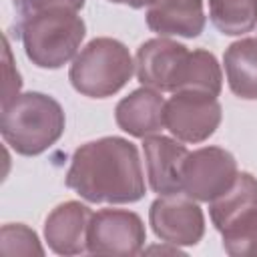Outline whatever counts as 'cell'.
<instances>
[{"label":"cell","instance_id":"obj_1","mask_svg":"<svg viewBox=\"0 0 257 257\" xmlns=\"http://www.w3.org/2000/svg\"><path fill=\"white\" fill-rule=\"evenodd\" d=\"M66 187L90 203H135L145 197L137 147L120 137H102L78 147L66 173Z\"/></svg>","mask_w":257,"mask_h":257},{"label":"cell","instance_id":"obj_2","mask_svg":"<svg viewBox=\"0 0 257 257\" xmlns=\"http://www.w3.org/2000/svg\"><path fill=\"white\" fill-rule=\"evenodd\" d=\"M0 131L16 153L40 155L62 137L64 110L48 94L24 92L2 104Z\"/></svg>","mask_w":257,"mask_h":257},{"label":"cell","instance_id":"obj_3","mask_svg":"<svg viewBox=\"0 0 257 257\" xmlns=\"http://www.w3.org/2000/svg\"><path fill=\"white\" fill-rule=\"evenodd\" d=\"M86 26L76 12L42 10L20 20V36L26 56L40 68H60L74 58Z\"/></svg>","mask_w":257,"mask_h":257},{"label":"cell","instance_id":"obj_4","mask_svg":"<svg viewBox=\"0 0 257 257\" xmlns=\"http://www.w3.org/2000/svg\"><path fill=\"white\" fill-rule=\"evenodd\" d=\"M211 221L233 257H257V179L237 173L235 183L209 207Z\"/></svg>","mask_w":257,"mask_h":257},{"label":"cell","instance_id":"obj_5","mask_svg":"<svg viewBox=\"0 0 257 257\" xmlns=\"http://www.w3.org/2000/svg\"><path fill=\"white\" fill-rule=\"evenodd\" d=\"M135 64L128 48L114 38H94L76 56L68 78L76 92L106 98L118 92L133 76Z\"/></svg>","mask_w":257,"mask_h":257},{"label":"cell","instance_id":"obj_6","mask_svg":"<svg viewBox=\"0 0 257 257\" xmlns=\"http://www.w3.org/2000/svg\"><path fill=\"white\" fill-rule=\"evenodd\" d=\"M221 122L217 96L197 90H179L165 102V126L183 143L207 141Z\"/></svg>","mask_w":257,"mask_h":257},{"label":"cell","instance_id":"obj_7","mask_svg":"<svg viewBox=\"0 0 257 257\" xmlns=\"http://www.w3.org/2000/svg\"><path fill=\"white\" fill-rule=\"evenodd\" d=\"M237 179L235 157L221 147H203L187 155L183 165V193L211 203Z\"/></svg>","mask_w":257,"mask_h":257},{"label":"cell","instance_id":"obj_8","mask_svg":"<svg viewBox=\"0 0 257 257\" xmlns=\"http://www.w3.org/2000/svg\"><path fill=\"white\" fill-rule=\"evenodd\" d=\"M149 221L155 235L175 247L197 245L205 233L203 211L187 193H171L155 199Z\"/></svg>","mask_w":257,"mask_h":257},{"label":"cell","instance_id":"obj_9","mask_svg":"<svg viewBox=\"0 0 257 257\" xmlns=\"http://www.w3.org/2000/svg\"><path fill=\"white\" fill-rule=\"evenodd\" d=\"M143 219L133 211L102 209L92 213L86 237V251L94 255H137L145 245Z\"/></svg>","mask_w":257,"mask_h":257},{"label":"cell","instance_id":"obj_10","mask_svg":"<svg viewBox=\"0 0 257 257\" xmlns=\"http://www.w3.org/2000/svg\"><path fill=\"white\" fill-rule=\"evenodd\" d=\"M189 52L191 50H187V46L171 38L161 36L147 40L137 50V78L143 86L159 92H177Z\"/></svg>","mask_w":257,"mask_h":257},{"label":"cell","instance_id":"obj_11","mask_svg":"<svg viewBox=\"0 0 257 257\" xmlns=\"http://www.w3.org/2000/svg\"><path fill=\"white\" fill-rule=\"evenodd\" d=\"M149 185L159 195L183 193V165L189 155L185 145L163 135H151L143 143Z\"/></svg>","mask_w":257,"mask_h":257},{"label":"cell","instance_id":"obj_12","mask_svg":"<svg viewBox=\"0 0 257 257\" xmlns=\"http://www.w3.org/2000/svg\"><path fill=\"white\" fill-rule=\"evenodd\" d=\"M90 219L92 211L78 201L58 205L44 223V239L48 247L58 255H78L86 251Z\"/></svg>","mask_w":257,"mask_h":257},{"label":"cell","instance_id":"obj_13","mask_svg":"<svg viewBox=\"0 0 257 257\" xmlns=\"http://www.w3.org/2000/svg\"><path fill=\"white\" fill-rule=\"evenodd\" d=\"M114 118L131 137L147 139L165 126V100L155 88H137L116 104Z\"/></svg>","mask_w":257,"mask_h":257},{"label":"cell","instance_id":"obj_14","mask_svg":"<svg viewBox=\"0 0 257 257\" xmlns=\"http://www.w3.org/2000/svg\"><path fill=\"white\" fill-rule=\"evenodd\" d=\"M147 24L161 36L195 38L205 28L203 0H157L147 10Z\"/></svg>","mask_w":257,"mask_h":257},{"label":"cell","instance_id":"obj_15","mask_svg":"<svg viewBox=\"0 0 257 257\" xmlns=\"http://www.w3.org/2000/svg\"><path fill=\"white\" fill-rule=\"evenodd\" d=\"M223 62L233 94L245 100H257V40L241 38L233 42L225 50Z\"/></svg>","mask_w":257,"mask_h":257},{"label":"cell","instance_id":"obj_16","mask_svg":"<svg viewBox=\"0 0 257 257\" xmlns=\"http://www.w3.org/2000/svg\"><path fill=\"white\" fill-rule=\"evenodd\" d=\"M221 82H223V74H221V66H219L215 54H211L209 50H203V48L189 52L179 90H197V92H207V94L219 96Z\"/></svg>","mask_w":257,"mask_h":257},{"label":"cell","instance_id":"obj_17","mask_svg":"<svg viewBox=\"0 0 257 257\" xmlns=\"http://www.w3.org/2000/svg\"><path fill=\"white\" fill-rule=\"evenodd\" d=\"M209 16L223 34H245L257 24V0H209Z\"/></svg>","mask_w":257,"mask_h":257},{"label":"cell","instance_id":"obj_18","mask_svg":"<svg viewBox=\"0 0 257 257\" xmlns=\"http://www.w3.org/2000/svg\"><path fill=\"white\" fill-rule=\"evenodd\" d=\"M0 253L4 257L8 255H42L44 249L40 247V241L32 229L26 225H4L2 227V239H0Z\"/></svg>","mask_w":257,"mask_h":257},{"label":"cell","instance_id":"obj_19","mask_svg":"<svg viewBox=\"0 0 257 257\" xmlns=\"http://www.w3.org/2000/svg\"><path fill=\"white\" fill-rule=\"evenodd\" d=\"M14 6L20 14V18L42 12V10H70L76 12L84 6V0H14Z\"/></svg>","mask_w":257,"mask_h":257},{"label":"cell","instance_id":"obj_20","mask_svg":"<svg viewBox=\"0 0 257 257\" xmlns=\"http://www.w3.org/2000/svg\"><path fill=\"white\" fill-rule=\"evenodd\" d=\"M2 54H4V82H2V104L10 102L14 96H18V90L22 86L20 74L12 64V54H10V46L8 40L4 36V46H2Z\"/></svg>","mask_w":257,"mask_h":257},{"label":"cell","instance_id":"obj_21","mask_svg":"<svg viewBox=\"0 0 257 257\" xmlns=\"http://www.w3.org/2000/svg\"><path fill=\"white\" fill-rule=\"evenodd\" d=\"M110 2L126 4V6H131V8H143V6H151V4H155L157 0H110Z\"/></svg>","mask_w":257,"mask_h":257}]
</instances>
